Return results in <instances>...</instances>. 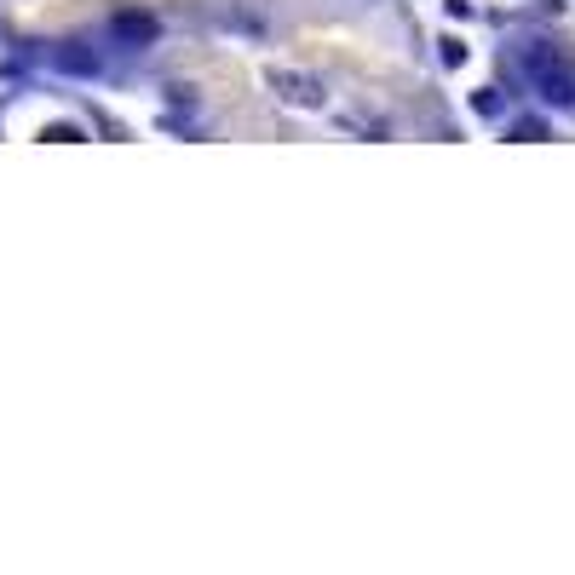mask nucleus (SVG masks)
<instances>
[{
  "label": "nucleus",
  "mask_w": 575,
  "mask_h": 575,
  "mask_svg": "<svg viewBox=\"0 0 575 575\" xmlns=\"http://www.w3.org/2000/svg\"><path fill=\"white\" fill-rule=\"evenodd\" d=\"M271 87H276V98L294 104V110H322V81L299 75V69H271Z\"/></svg>",
  "instance_id": "f03ea898"
},
{
  "label": "nucleus",
  "mask_w": 575,
  "mask_h": 575,
  "mask_svg": "<svg viewBox=\"0 0 575 575\" xmlns=\"http://www.w3.org/2000/svg\"><path fill=\"white\" fill-rule=\"evenodd\" d=\"M41 138H58V144H81V127H75V121H52Z\"/></svg>",
  "instance_id": "39448f33"
},
{
  "label": "nucleus",
  "mask_w": 575,
  "mask_h": 575,
  "mask_svg": "<svg viewBox=\"0 0 575 575\" xmlns=\"http://www.w3.org/2000/svg\"><path fill=\"white\" fill-rule=\"evenodd\" d=\"M518 69L535 81V92H541L547 104H564V110L575 104V69L564 64V52H558V46H547V41L518 46Z\"/></svg>",
  "instance_id": "f257e3e1"
},
{
  "label": "nucleus",
  "mask_w": 575,
  "mask_h": 575,
  "mask_svg": "<svg viewBox=\"0 0 575 575\" xmlns=\"http://www.w3.org/2000/svg\"><path fill=\"white\" fill-rule=\"evenodd\" d=\"M110 35L115 41H133V46H150L156 41V18H150V12H115Z\"/></svg>",
  "instance_id": "7ed1b4c3"
},
{
  "label": "nucleus",
  "mask_w": 575,
  "mask_h": 575,
  "mask_svg": "<svg viewBox=\"0 0 575 575\" xmlns=\"http://www.w3.org/2000/svg\"><path fill=\"white\" fill-rule=\"evenodd\" d=\"M472 110H478V115H501V98H495V87L472 92Z\"/></svg>",
  "instance_id": "423d86ee"
},
{
  "label": "nucleus",
  "mask_w": 575,
  "mask_h": 575,
  "mask_svg": "<svg viewBox=\"0 0 575 575\" xmlns=\"http://www.w3.org/2000/svg\"><path fill=\"white\" fill-rule=\"evenodd\" d=\"M52 64L64 69V75H98V58H92V52H52Z\"/></svg>",
  "instance_id": "20e7f679"
}]
</instances>
